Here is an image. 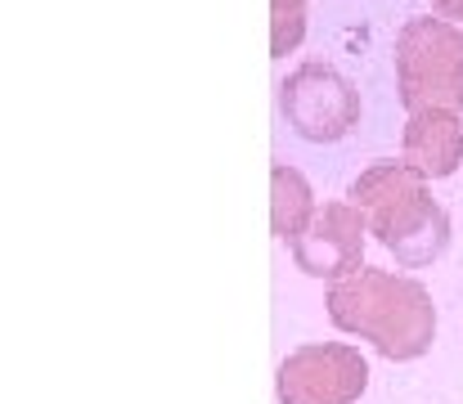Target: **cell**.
Masks as SVG:
<instances>
[{
	"mask_svg": "<svg viewBox=\"0 0 463 404\" xmlns=\"http://www.w3.org/2000/svg\"><path fill=\"white\" fill-rule=\"evenodd\" d=\"M369 387V364L346 342H310L284 355L275 373L279 404H355Z\"/></svg>",
	"mask_w": 463,
	"mask_h": 404,
	"instance_id": "5",
	"label": "cell"
},
{
	"mask_svg": "<svg viewBox=\"0 0 463 404\" xmlns=\"http://www.w3.org/2000/svg\"><path fill=\"white\" fill-rule=\"evenodd\" d=\"M346 198L364 211L369 234L405 269L432 266L450 248V216L432 198L428 175H419L410 162H373L351 180Z\"/></svg>",
	"mask_w": 463,
	"mask_h": 404,
	"instance_id": "2",
	"label": "cell"
},
{
	"mask_svg": "<svg viewBox=\"0 0 463 404\" xmlns=\"http://www.w3.org/2000/svg\"><path fill=\"white\" fill-rule=\"evenodd\" d=\"M401 162H410L419 175L428 180H446L455 175L463 162V122L459 113H410L405 122V144H401Z\"/></svg>",
	"mask_w": 463,
	"mask_h": 404,
	"instance_id": "7",
	"label": "cell"
},
{
	"mask_svg": "<svg viewBox=\"0 0 463 404\" xmlns=\"http://www.w3.org/2000/svg\"><path fill=\"white\" fill-rule=\"evenodd\" d=\"M396 86L410 113H463V27L450 18H410L396 32Z\"/></svg>",
	"mask_w": 463,
	"mask_h": 404,
	"instance_id": "3",
	"label": "cell"
},
{
	"mask_svg": "<svg viewBox=\"0 0 463 404\" xmlns=\"http://www.w3.org/2000/svg\"><path fill=\"white\" fill-rule=\"evenodd\" d=\"M333 328L373 342V351L383 360H419L432 351L437 337V305L432 292L410 278V274H392V269H360L342 283L328 287L324 296Z\"/></svg>",
	"mask_w": 463,
	"mask_h": 404,
	"instance_id": "1",
	"label": "cell"
},
{
	"mask_svg": "<svg viewBox=\"0 0 463 404\" xmlns=\"http://www.w3.org/2000/svg\"><path fill=\"white\" fill-rule=\"evenodd\" d=\"M279 113L310 144H333L360 122V90L328 63H302L279 81Z\"/></svg>",
	"mask_w": 463,
	"mask_h": 404,
	"instance_id": "4",
	"label": "cell"
},
{
	"mask_svg": "<svg viewBox=\"0 0 463 404\" xmlns=\"http://www.w3.org/2000/svg\"><path fill=\"white\" fill-rule=\"evenodd\" d=\"M364 234H369V225L355 202H324L307 225V234H298L288 243V252L302 274L328 278V287H333L364 269Z\"/></svg>",
	"mask_w": 463,
	"mask_h": 404,
	"instance_id": "6",
	"label": "cell"
},
{
	"mask_svg": "<svg viewBox=\"0 0 463 404\" xmlns=\"http://www.w3.org/2000/svg\"><path fill=\"white\" fill-rule=\"evenodd\" d=\"M432 9H437L441 18H450V23L463 18V0H432Z\"/></svg>",
	"mask_w": 463,
	"mask_h": 404,
	"instance_id": "10",
	"label": "cell"
},
{
	"mask_svg": "<svg viewBox=\"0 0 463 404\" xmlns=\"http://www.w3.org/2000/svg\"><path fill=\"white\" fill-rule=\"evenodd\" d=\"M315 193H310L307 175L293 166H275L270 171V230L279 243H293L298 234H307V225L315 221Z\"/></svg>",
	"mask_w": 463,
	"mask_h": 404,
	"instance_id": "8",
	"label": "cell"
},
{
	"mask_svg": "<svg viewBox=\"0 0 463 404\" xmlns=\"http://www.w3.org/2000/svg\"><path fill=\"white\" fill-rule=\"evenodd\" d=\"M307 36V0H270V54L284 59Z\"/></svg>",
	"mask_w": 463,
	"mask_h": 404,
	"instance_id": "9",
	"label": "cell"
}]
</instances>
